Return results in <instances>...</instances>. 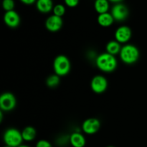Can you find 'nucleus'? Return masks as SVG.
Here are the masks:
<instances>
[{
  "label": "nucleus",
  "mask_w": 147,
  "mask_h": 147,
  "mask_svg": "<svg viewBox=\"0 0 147 147\" xmlns=\"http://www.w3.org/2000/svg\"><path fill=\"white\" fill-rule=\"evenodd\" d=\"M96 64L101 71L111 73L116 69L118 62L115 56L106 52L98 56L96 60Z\"/></svg>",
  "instance_id": "obj_1"
},
{
  "label": "nucleus",
  "mask_w": 147,
  "mask_h": 147,
  "mask_svg": "<svg viewBox=\"0 0 147 147\" xmlns=\"http://www.w3.org/2000/svg\"><path fill=\"white\" fill-rule=\"evenodd\" d=\"M120 59L126 64H133L139 59L140 53L136 46L132 44H126L122 46L120 53Z\"/></svg>",
  "instance_id": "obj_2"
},
{
  "label": "nucleus",
  "mask_w": 147,
  "mask_h": 147,
  "mask_svg": "<svg viewBox=\"0 0 147 147\" xmlns=\"http://www.w3.org/2000/svg\"><path fill=\"white\" fill-rule=\"evenodd\" d=\"M71 64L68 58L65 55H58L53 61V69L55 74L60 76H63L69 74Z\"/></svg>",
  "instance_id": "obj_3"
},
{
  "label": "nucleus",
  "mask_w": 147,
  "mask_h": 147,
  "mask_svg": "<svg viewBox=\"0 0 147 147\" xmlns=\"http://www.w3.org/2000/svg\"><path fill=\"white\" fill-rule=\"evenodd\" d=\"M3 140L6 145L11 147H18L22 144V143L24 141L22 132L14 128H10L6 130L3 135Z\"/></svg>",
  "instance_id": "obj_4"
},
{
  "label": "nucleus",
  "mask_w": 147,
  "mask_h": 147,
  "mask_svg": "<svg viewBox=\"0 0 147 147\" xmlns=\"http://www.w3.org/2000/svg\"><path fill=\"white\" fill-rule=\"evenodd\" d=\"M17 105V99L11 92H4L0 96V108L1 110L9 112L14 109Z\"/></svg>",
  "instance_id": "obj_5"
},
{
  "label": "nucleus",
  "mask_w": 147,
  "mask_h": 147,
  "mask_svg": "<svg viewBox=\"0 0 147 147\" xmlns=\"http://www.w3.org/2000/svg\"><path fill=\"white\" fill-rule=\"evenodd\" d=\"M90 87L96 94H101L107 89L108 81L102 75H96L90 82Z\"/></svg>",
  "instance_id": "obj_6"
},
{
  "label": "nucleus",
  "mask_w": 147,
  "mask_h": 147,
  "mask_svg": "<svg viewBox=\"0 0 147 147\" xmlns=\"http://www.w3.org/2000/svg\"><path fill=\"white\" fill-rule=\"evenodd\" d=\"M100 127V122L98 118H88L82 124V130L83 132L88 135H92L99 131Z\"/></svg>",
  "instance_id": "obj_7"
},
{
  "label": "nucleus",
  "mask_w": 147,
  "mask_h": 147,
  "mask_svg": "<svg viewBox=\"0 0 147 147\" xmlns=\"http://www.w3.org/2000/svg\"><path fill=\"white\" fill-rule=\"evenodd\" d=\"M114 36L116 40L119 42L121 44H122V43H126L131 38L132 30L129 26H120L115 31Z\"/></svg>",
  "instance_id": "obj_8"
},
{
  "label": "nucleus",
  "mask_w": 147,
  "mask_h": 147,
  "mask_svg": "<svg viewBox=\"0 0 147 147\" xmlns=\"http://www.w3.org/2000/svg\"><path fill=\"white\" fill-rule=\"evenodd\" d=\"M111 14L116 21H124L129 16V10L124 4L119 3L113 7L111 10Z\"/></svg>",
  "instance_id": "obj_9"
},
{
  "label": "nucleus",
  "mask_w": 147,
  "mask_h": 147,
  "mask_svg": "<svg viewBox=\"0 0 147 147\" xmlns=\"http://www.w3.org/2000/svg\"><path fill=\"white\" fill-rule=\"evenodd\" d=\"M63 25V20L61 17L57 15L50 16L45 21V27L47 30L52 33L57 32L62 28Z\"/></svg>",
  "instance_id": "obj_10"
},
{
  "label": "nucleus",
  "mask_w": 147,
  "mask_h": 147,
  "mask_svg": "<svg viewBox=\"0 0 147 147\" xmlns=\"http://www.w3.org/2000/svg\"><path fill=\"white\" fill-rule=\"evenodd\" d=\"M4 22L9 27L16 28L20 25V17L14 10L6 12L4 15Z\"/></svg>",
  "instance_id": "obj_11"
},
{
  "label": "nucleus",
  "mask_w": 147,
  "mask_h": 147,
  "mask_svg": "<svg viewBox=\"0 0 147 147\" xmlns=\"http://www.w3.org/2000/svg\"><path fill=\"white\" fill-rule=\"evenodd\" d=\"M69 141L73 147H84L86 140L84 135L79 132H74L69 137Z\"/></svg>",
  "instance_id": "obj_12"
},
{
  "label": "nucleus",
  "mask_w": 147,
  "mask_h": 147,
  "mask_svg": "<svg viewBox=\"0 0 147 147\" xmlns=\"http://www.w3.org/2000/svg\"><path fill=\"white\" fill-rule=\"evenodd\" d=\"M98 23L99 25L103 27H108L112 25L113 22L115 21L114 18L112 16L111 13L106 12L103 14H100L98 16L97 18Z\"/></svg>",
  "instance_id": "obj_13"
},
{
  "label": "nucleus",
  "mask_w": 147,
  "mask_h": 147,
  "mask_svg": "<svg viewBox=\"0 0 147 147\" xmlns=\"http://www.w3.org/2000/svg\"><path fill=\"white\" fill-rule=\"evenodd\" d=\"M37 10L42 13H48L53 10L52 0H37L36 3Z\"/></svg>",
  "instance_id": "obj_14"
},
{
  "label": "nucleus",
  "mask_w": 147,
  "mask_h": 147,
  "mask_svg": "<svg viewBox=\"0 0 147 147\" xmlns=\"http://www.w3.org/2000/svg\"><path fill=\"white\" fill-rule=\"evenodd\" d=\"M121 48L122 46H121V43L118 42L117 40H111L106 44V50L107 53L115 56V55L120 53Z\"/></svg>",
  "instance_id": "obj_15"
},
{
  "label": "nucleus",
  "mask_w": 147,
  "mask_h": 147,
  "mask_svg": "<svg viewBox=\"0 0 147 147\" xmlns=\"http://www.w3.org/2000/svg\"><path fill=\"white\" fill-rule=\"evenodd\" d=\"M37 131L32 126H27L22 131V135L24 141H32L36 138Z\"/></svg>",
  "instance_id": "obj_16"
},
{
  "label": "nucleus",
  "mask_w": 147,
  "mask_h": 147,
  "mask_svg": "<svg viewBox=\"0 0 147 147\" xmlns=\"http://www.w3.org/2000/svg\"><path fill=\"white\" fill-rule=\"evenodd\" d=\"M94 7L99 14L108 12L109 10V0H96Z\"/></svg>",
  "instance_id": "obj_17"
},
{
  "label": "nucleus",
  "mask_w": 147,
  "mask_h": 147,
  "mask_svg": "<svg viewBox=\"0 0 147 147\" xmlns=\"http://www.w3.org/2000/svg\"><path fill=\"white\" fill-rule=\"evenodd\" d=\"M60 82V76L55 74L50 75V76H49L47 78V79H46V84H47L48 87L55 88L58 86Z\"/></svg>",
  "instance_id": "obj_18"
},
{
  "label": "nucleus",
  "mask_w": 147,
  "mask_h": 147,
  "mask_svg": "<svg viewBox=\"0 0 147 147\" xmlns=\"http://www.w3.org/2000/svg\"><path fill=\"white\" fill-rule=\"evenodd\" d=\"M53 14L57 15L58 17H63L65 13V7L63 4H57L53 7Z\"/></svg>",
  "instance_id": "obj_19"
},
{
  "label": "nucleus",
  "mask_w": 147,
  "mask_h": 147,
  "mask_svg": "<svg viewBox=\"0 0 147 147\" xmlns=\"http://www.w3.org/2000/svg\"><path fill=\"white\" fill-rule=\"evenodd\" d=\"M2 7L6 12L11 11L14 7V0H3Z\"/></svg>",
  "instance_id": "obj_20"
},
{
  "label": "nucleus",
  "mask_w": 147,
  "mask_h": 147,
  "mask_svg": "<svg viewBox=\"0 0 147 147\" xmlns=\"http://www.w3.org/2000/svg\"><path fill=\"white\" fill-rule=\"evenodd\" d=\"M35 147H53L52 144L47 140H40L36 144Z\"/></svg>",
  "instance_id": "obj_21"
},
{
  "label": "nucleus",
  "mask_w": 147,
  "mask_h": 147,
  "mask_svg": "<svg viewBox=\"0 0 147 147\" xmlns=\"http://www.w3.org/2000/svg\"><path fill=\"white\" fill-rule=\"evenodd\" d=\"M66 5L69 7H75L78 4L79 0H64Z\"/></svg>",
  "instance_id": "obj_22"
},
{
  "label": "nucleus",
  "mask_w": 147,
  "mask_h": 147,
  "mask_svg": "<svg viewBox=\"0 0 147 147\" xmlns=\"http://www.w3.org/2000/svg\"><path fill=\"white\" fill-rule=\"evenodd\" d=\"M23 4H27V5H30V4H34L36 1V0H20Z\"/></svg>",
  "instance_id": "obj_23"
},
{
  "label": "nucleus",
  "mask_w": 147,
  "mask_h": 147,
  "mask_svg": "<svg viewBox=\"0 0 147 147\" xmlns=\"http://www.w3.org/2000/svg\"><path fill=\"white\" fill-rule=\"evenodd\" d=\"M109 1H111V2L116 3V4H119V2H121V1H123V0H109Z\"/></svg>",
  "instance_id": "obj_24"
},
{
  "label": "nucleus",
  "mask_w": 147,
  "mask_h": 147,
  "mask_svg": "<svg viewBox=\"0 0 147 147\" xmlns=\"http://www.w3.org/2000/svg\"><path fill=\"white\" fill-rule=\"evenodd\" d=\"M18 147H30V146H27V145H24V144H22V145L19 146Z\"/></svg>",
  "instance_id": "obj_25"
},
{
  "label": "nucleus",
  "mask_w": 147,
  "mask_h": 147,
  "mask_svg": "<svg viewBox=\"0 0 147 147\" xmlns=\"http://www.w3.org/2000/svg\"><path fill=\"white\" fill-rule=\"evenodd\" d=\"M4 147H11V146H7V145H6L5 146H4Z\"/></svg>",
  "instance_id": "obj_26"
},
{
  "label": "nucleus",
  "mask_w": 147,
  "mask_h": 147,
  "mask_svg": "<svg viewBox=\"0 0 147 147\" xmlns=\"http://www.w3.org/2000/svg\"><path fill=\"white\" fill-rule=\"evenodd\" d=\"M107 147H114V146H107Z\"/></svg>",
  "instance_id": "obj_27"
}]
</instances>
